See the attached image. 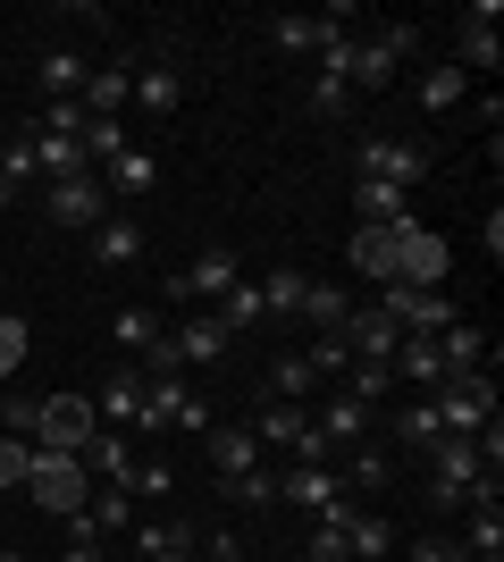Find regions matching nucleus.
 Wrapping results in <instances>:
<instances>
[{
    "label": "nucleus",
    "mask_w": 504,
    "mask_h": 562,
    "mask_svg": "<svg viewBox=\"0 0 504 562\" xmlns=\"http://www.w3.org/2000/svg\"><path fill=\"white\" fill-rule=\"evenodd\" d=\"M480 495H496V470L480 462V446H471V437H437L429 446V504L437 513H462V504H480Z\"/></svg>",
    "instance_id": "obj_1"
},
{
    "label": "nucleus",
    "mask_w": 504,
    "mask_h": 562,
    "mask_svg": "<svg viewBox=\"0 0 504 562\" xmlns=\"http://www.w3.org/2000/svg\"><path fill=\"white\" fill-rule=\"evenodd\" d=\"M93 437H101V412H93V395H43V420H34V453H93Z\"/></svg>",
    "instance_id": "obj_2"
},
{
    "label": "nucleus",
    "mask_w": 504,
    "mask_h": 562,
    "mask_svg": "<svg viewBox=\"0 0 504 562\" xmlns=\"http://www.w3.org/2000/svg\"><path fill=\"white\" fill-rule=\"evenodd\" d=\"M25 495H34V504H43V513H85V504H93V470L76 462V453H34V462H25Z\"/></svg>",
    "instance_id": "obj_3"
},
{
    "label": "nucleus",
    "mask_w": 504,
    "mask_h": 562,
    "mask_svg": "<svg viewBox=\"0 0 504 562\" xmlns=\"http://www.w3.org/2000/svg\"><path fill=\"white\" fill-rule=\"evenodd\" d=\"M429 412H437V428H446V437H480V428L496 420V370L446 378V386L429 395Z\"/></svg>",
    "instance_id": "obj_4"
},
{
    "label": "nucleus",
    "mask_w": 504,
    "mask_h": 562,
    "mask_svg": "<svg viewBox=\"0 0 504 562\" xmlns=\"http://www.w3.org/2000/svg\"><path fill=\"white\" fill-rule=\"evenodd\" d=\"M354 177H379V186L421 193V177H429V151H421V143H404V135H361V143H354Z\"/></svg>",
    "instance_id": "obj_5"
},
{
    "label": "nucleus",
    "mask_w": 504,
    "mask_h": 562,
    "mask_svg": "<svg viewBox=\"0 0 504 562\" xmlns=\"http://www.w3.org/2000/svg\"><path fill=\"white\" fill-rule=\"evenodd\" d=\"M379 311H387L404 336H446V328L462 319L455 294H437V285H379Z\"/></svg>",
    "instance_id": "obj_6"
},
{
    "label": "nucleus",
    "mask_w": 504,
    "mask_h": 562,
    "mask_svg": "<svg viewBox=\"0 0 504 562\" xmlns=\"http://www.w3.org/2000/svg\"><path fill=\"white\" fill-rule=\"evenodd\" d=\"M135 428H211V403L193 395L186 378H144V403H135Z\"/></svg>",
    "instance_id": "obj_7"
},
{
    "label": "nucleus",
    "mask_w": 504,
    "mask_h": 562,
    "mask_svg": "<svg viewBox=\"0 0 504 562\" xmlns=\"http://www.w3.org/2000/svg\"><path fill=\"white\" fill-rule=\"evenodd\" d=\"M43 218H59V227H85V235H93L101 218H110V186H101V177H68V186H43Z\"/></svg>",
    "instance_id": "obj_8"
},
{
    "label": "nucleus",
    "mask_w": 504,
    "mask_h": 562,
    "mask_svg": "<svg viewBox=\"0 0 504 562\" xmlns=\"http://www.w3.org/2000/svg\"><path fill=\"white\" fill-rule=\"evenodd\" d=\"M437 278H446V235L404 218V227H395V285H437Z\"/></svg>",
    "instance_id": "obj_9"
},
{
    "label": "nucleus",
    "mask_w": 504,
    "mask_h": 562,
    "mask_svg": "<svg viewBox=\"0 0 504 562\" xmlns=\"http://www.w3.org/2000/svg\"><path fill=\"white\" fill-rule=\"evenodd\" d=\"M320 520H336V529H345V554H354V562L395 554V520H387V513H354V495H336Z\"/></svg>",
    "instance_id": "obj_10"
},
{
    "label": "nucleus",
    "mask_w": 504,
    "mask_h": 562,
    "mask_svg": "<svg viewBox=\"0 0 504 562\" xmlns=\"http://www.w3.org/2000/svg\"><path fill=\"white\" fill-rule=\"evenodd\" d=\"M336 495H345V479H336V462H278V504H303V513H328Z\"/></svg>",
    "instance_id": "obj_11"
},
{
    "label": "nucleus",
    "mask_w": 504,
    "mask_h": 562,
    "mask_svg": "<svg viewBox=\"0 0 504 562\" xmlns=\"http://www.w3.org/2000/svg\"><path fill=\"white\" fill-rule=\"evenodd\" d=\"M312 428L328 437V453H345V446H370V437H379V412H370V403H354L345 386H336V395L312 412Z\"/></svg>",
    "instance_id": "obj_12"
},
{
    "label": "nucleus",
    "mask_w": 504,
    "mask_h": 562,
    "mask_svg": "<svg viewBox=\"0 0 504 562\" xmlns=\"http://www.w3.org/2000/svg\"><path fill=\"white\" fill-rule=\"evenodd\" d=\"M336 336H345V352H354V361H395V345H404V328H395L379 303H354V319H345Z\"/></svg>",
    "instance_id": "obj_13"
},
{
    "label": "nucleus",
    "mask_w": 504,
    "mask_h": 562,
    "mask_svg": "<svg viewBox=\"0 0 504 562\" xmlns=\"http://www.w3.org/2000/svg\"><path fill=\"white\" fill-rule=\"evenodd\" d=\"M244 269H236V252H193L186 269H177V278L160 285L168 303H193V294H227V285H236Z\"/></svg>",
    "instance_id": "obj_14"
},
{
    "label": "nucleus",
    "mask_w": 504,
    "mask_h": 562,
    "mask_svg": "<svg viewBox=\"0 0 504 562\" xmlns=\"http://www.w3.org/2000/svg\"><path fill=\"white\" fill-rule=\"evenodd\" d=\"M504 59V43H496V0H488V9H471V18H462V34H455V68L471 76V68H496Z\"/></svg>",
    "instance_id": "obj_15"
},
{
    "label": "nucleus",
    "mask_w": 504,
    "mask_h": 562,
    "mask_svg": "<svg viewBox=\"0 0 504 562\" xmlns=\"http://www.w3.org/2000/svg\"><path fill=\"white\" fill-rule=\"evenodd\" d=\"M387 370L404 378L412 395H437V386H446V361H437V336H404V345H395V361H387Z\"/></svg>",
    "instance_id": "obj_16"
},
{
    "label": "nucleus",
    "mask_w": 504,
    "mask_h": 562,
    "mask_svg": "<svg viewBox=\"0 0 504 562\" xmlns=\"http://www.w3.org/2000/svg\"><path fill=\"white\" fill-rule=\"evenodd\" d=\"M135 403H144V370H135V361H119V370L101 378V395H93L101 428H135Z\"/></svg>",
    "instance_id": "obj_17"
},
{
    "label": "nucleus",
    "mask_w": 504,
    "mask_h": 562,
    "mask_svg": "<svg viewBox=\"0 0 504 562\" xmlns=\"http://www.w3.org/2000/svg\"><path fill=\"white\" fill-rule=\"evenodd\" d=\"M202 437H211V470H219V487H227V479H244V470H261V462H269L253 428H202Z\"/></svg>",
    "instance_id": "obj_18"
},
{
    "label": "nucleus",
    "mask_w": 504,
    "mask_h": 562,
    "mask_svg": "<svg viewBox=\"0 0 504 562\" xmlns=\"http://www.w3.org/2000/svg\"><path fill=\"white\" fill-rule=\"evenodd\" d=\"M354 218H361V227H404L412 193L404 186H379V177H354Z\"/></svg>",
    "instance_id": "obj_19"
},
{
    "label": "nucleus",
    "mask_w": 504,
    "mask_h": 562,
    "mask_svg": "<svg viewBox=\"0 0 504 562\" xmlns=\"http://www.w3.org/2000/svg\"><path fill=\"white\" fill-rule=\"evenodd\" d=\"M135 260H144V227H135L126 211H110L93 227V269H135Z\"/></svg>",
    "instance_id": "obj_20"
},
{
    "label": "nucleus",
    "mask_w": 504,
    "mask_h": 562,
    "mask_svg": "<svg viewBox=\"0 0 504 562\" xmlns=\"http://www.w3.org/2000/svg\"><path fill=\"white\" fill-rule=\"evenodd\" d=\"M76 101H85V117H119V110H135V68H119V59H110V68H93Z\"/></svg>",
    "instance_id": "obj_21"
},
{
    "label": "nucleus",
    "mask_w": 504,
    "mask_h": 562,
    "mask_svg": "<svg viewBox=\"0 0 504 562\" xmlns=\"http://www.w3.org/2000/svg\"><path fill=\"white\" fill-rule=\"evenodd\" d=\"M25 143H34V168H43V186H68V177H93V160H85V143H68V135H34V126H25Z\"/></svg>",
    "instance_id": "obj_22"
},
{
    "label": "nucleus",
    "mask_w": 504,
    "mask_h": 562,
    "mask_svg": "<svg viewBox=\"0 0 504 562\" xmlns=\"http://www.w3.org/2000/svg\"><path fill=\"white\" fill-rule=\"evenodd\" d=\"M85 76H93V68H85V50H59V43H51L43 59H34V85H43V101H76V93H85Z\"/></svg>",
    "instance_id": "obj_23"
},
{
    "label": "nucleus",
    "mask_w": 504,
    "mask_h": 562,
    "mask_svg": "<svg viewBox=\"0 0 504 562\" xmlns=\"http://www.w3.org/2000/svg\"><path fill=\"white\" fill-rule=\"evenodd\" d=\"M336 479H345V495H354V487L379 495L387 479H395V453H387L379 437H370V446H345V453H336Z\"/></svg>",
    "instance_id": "obj_24"
},
{
    "label": "nucleus",
    "mask_w": 504,
    "mask_h": 562,
    "mask_svg": "<svg viewBox=\"0 0 504 562\" xmlns=\"http://www.w3.org/2000/svg\"><path fill=\"white\" fill-rule=\"evenodd\" d=\"M160 336H168V319H160V311H152V303H126L119 319H110V345H119L126 361H144V352L160 345Z\"/></svg>",
    "instance_id": "obj_25"
},
{
    "label": "nucleus",
    "mask_w": 504,
    "mask_h": 562,
    "mask_svg": "<svg viewBox=\"0 0 504 562\" xmlns=\"http://www.w3.org/2000/svg\"><path fill=\"white\" fill-rule=\"evenodd\" d=\"M462 513H471L462 554H471V562H504V495H480V504H462Z\"/></svg>",
    "instance_id": "obj_26"
},
{
    "label": "nucleus",
    "mask_w": 504,
    "mask_h": 562,
    "mask_svg": "<svg viewBox=\"0 0 504 562\" xmlns=\"http://www.w3.org/2000/svg\"><path fill=\"white\" fill-rule=\"evenodd\" d=\"M437 361H446V378H471V370H488V328L455 319V328L437 336Z\"/></svg>",
    "instance_id": "obj_27"
},
{
    "label": "nucleus",
    "mask_w": 504,
    "mask_h": 562,
    "mask_svg": "<svg viewBox=\"0 0 504 562\" xmlns=\"http://www.w3.org/2000/svg\"><path fill=\"white\" fill-rule=\"evenodd\" d=\"M211 319H219L227 336H253V328H269V311H261V285H253V278H236L227 294H219V311H211Z\"/></svg>",
    "instance_id": "obj_28"
},
{
    "label": "nucleus",
    "mask_w": 504,
    "mask_h": 562,
    "mask_svg": "<svg viewBox=\"0 0 504 562\" xmlns=\"http://www.w3.org/2000/svg\"><path fill=\"white\" fill-rule=\"evenodd\" d=\"M186 101V76L168 68V59H152V68H135V110H152V117H168Z\"/></svg>",
    "instance_id": "obj_29"
},
{
    "label": "nucleus",
    "mask_w": 504,
    "mask_h": 562,
    "mask_svg": "<svg viewBox=\"0 0 504 562\" xmlns=\"http://www.w3.org/2000/svg\"><path fill=\"white\" fill-rule=\"evenodd\" d=\"M354 269L370 285H395V227H354Z\"/></svg>",
    "instance_id": "obj_30"
},
{
    "label": "nucleus",
    "mask_w": 504,
    "mask_h": 562,
    "mask_svg": "<svg viewBox=\"0 0 504 562\" xmlns=\"http://www.w3.org/2000/svg\"><path fill=\"white\" fill-rule=\"evenodd\" d=\"M253 285H261V311H269V319H303V294H312L303 269H269V278H253Z\"/></svg>",
    "instance_id": "obj_31"
},
{
    "label": "nucleus",
    "mask_w": 504,
    "mask_h": 562,
    "mask_svg": "<svg viewBox=\"0 0 504 562\" xmlns=\"http://www.w3.org/2000/svg\"><path fill=\"white\" fill-rule=\"evenodd\" d=\"M85 470H93L101 487H126V479H135V446H126L119 428H101V437H93V453H85Z\"/></svg>",
    "instance_id": "obj_32"
},
{
    "label": "nucleus",
    "mask_w": 504,
    "mask_h": 562,
    "mask_svg": "<svg viewBox=\"0 0 504 562\" xmlns=\"http://www.w3.org/2000/svg\"><path fill=\"white\" fill-rule=\"evenodd\" d=\"M85 529H93L101 546L119 538V529H135V495H126V487H93V504H85Z\"/></svg>",
    "instance_id": "obj_33"
},
{
    "label": "nucleus",
    "mask_w": 504,
    "mask_h": 562,
    "mask_svg": "<svg viewBox=\"0 0 504 562\" xmlns=\"http://www.w3.org/2000/svg\"><path fill=\"white\" fill-rule=\"evenodd\" d=\"M303 319H312V336H336L345 319H354V294L328 278H312V294H303Z\"/></svg>",
    "instance_id": "obj_34"
},
{
    "label": "nucleus",
    "mask_w": 504,
    "mask_h": 562,
    "mask_svg": "<svg viewBox=\"0 0 504 562\" xmlns=\"http://www.w3.org/2000/svg\"><path fill=\"white\" fill-rule=\"evenodd\" d=\"M168 345H177V361H219V352H227V328H219L211 311H202V319H186V328H168Z\"/></svg>",
    "instance_id": "obj_35"
},
{
    "label": "nucleus",
    "mask_w": 504,
    "mask_h": 562,
    "mask_svg": "<svg viewBox=\"0 0 504 562\" xmlns=\"http://www.w3.org/2000/svg\"><path fill=\"white\" fill-rule=\"evenodd\" d=\"M312 386H320V370L303 352H278V361H269V403H303Z\"/></svg>",
    "instance_id": "obj_36"
},
{
    "label": "nucleus",
    "mask_w": 504,
    "mask_h": 562,
    "mask_svg": "<svg viewBox=\"0 0 504 562\" xmlns=\"http://www.w3.org/2000/svg\"><path fill=\"white\" fill-rule=\"evenodd\" d=\"M101 186H110V193H152V186H160V168H152V151H135V143H126L119 160L101 168Z\"/></svg>",
    "instance_id": "obj_37"
},
{
    "label": "nucleus",
    "mask_w": 504,
    "mask_h": 562,
    "mask_svg": "<svg viewBox=\"0 0 504 562\" xmlns=\"http://www.w3.org/2000/svg\"><path fill=\"white\" fill-rule=\"evenodd\" d=\"M336 386H345L354 403H370V412H379V403L395 395V370H387V361H354V370L336 378Z\"/></svg>",
    "instance_id": "obj_38"
},
{
    "label": "nucleus",
    "mask_w": 504,
    "mask_h": 562,
    "mask_svg": "<svg viewBox=\"0 0 504 562\" xmlns=\"http://www.w3.org/2000/svg\"><path fill=\"white\" fill-rule=\"evenodd\" d=\"M0 186H9V193L43 186V168H34V143H25V126H18L9 143H0Z\"/></svg>",
    "instance_id": "obj_39"
},
{
    "label": "nucleus",
    "mask_w": 504,
    "mask_h": 562,
    "mask_svg": "<svg viewBox=\"0 0 504 562\" xmlns=\"http://www.w3.org/2000/svg\"><path fill=\"white\" fill-rule=\"evenodd\" d=\"M345 101H354V85L336 68H312V85H303V110L312 117H345Z\"/></svg>",
    "instance_id": "obj_40"
},
{
    "label": "nucleus",
    "mask_w": 504,
    "mask_h": 562,
    "mask_svg": "<svg viewBox=\"0 0 504 562\" xmlns=\"http://www.w3.org/2000/svg\"><path fill=\"white\" fill-rule=\"evenodd\" d=\"M219 495H236V504H253V513H261V504H278V462L244 470V479H227V487H219Z\"/></svg>",
    "instance_id": "obj_41"
},
{
    "label": "nucleus",
    "mask_w": 504,
    "mask_h": 562,
    "mask_svg": "<svg viewBox=\"0 0 504 562\" xmlns=\"http://www.w3.org/2000/svg\"><path fill=\"white\" fill-rule=\"evenodd\" d=\"M76 143H85V160H119L126 126H119V117H85V135H76Z\"/></svg>",
    "instance_id": "obj_42"
},
{
    "label": "nucleus",
    "mask_w": 504,
    "mask_h": 562,
    "mask_svg": "<svg viewBox=\"0 0 504 562\" xmlns=\"http://www.w3.org/2000/svg\"><path fill=\"white\" fill-rule=\"evenodd\" d=\"M34 420H43V395H18V386H9V395H0V428L34 446Z\"/></svg>",
    "instance_id": "obj_43"
},
{
    "label": "nucleus",
    "mask_w": 504,
    "mask_h": 562,
    "mask_svg": "<svg viewBox=\"0 0 504 562\" xmlns=\"http://www.w3.org/2000/svg\"><path fill=\"white\" fill-rule=\"evenodd\" d=\"M462 93H471V76H462V68H429V85H421V110H455Z\"/></svg>",
    "instance_id": "obj_44"
},
{
    "label": "nucleus",
    "mask_w": 504,
    "mask_h": 562,
    "mask_svg": "<svg viewBox=\"0 0 504 562\" xmlns=\"http://www.w3.org/2000/svg\"><path fill=\"white\" fill-rule=\"evenodd\" d=\"M34 135H85V101H43V117H34Z\"/></svg>",
    "instance_id": "obj_45"
},
{
    "label": "nucleus",
    "mask_w": 504,
    "mask_h": 562,
    "mask_svg": "<svg viewBox=\"0 0 504 562\" xmlns=\"http://www.w3.org/2000/svg\"><path fill=\"white\" fill-rule=\"evenodd\" d=\"M303 562H354V554H345V529H336V520H312V538H303Z\"/></svg>",
    "instance_id": "obj_46"
},
{
    "label": "nucleus",
    "mask_w": 504,
    "mask_h": 562,
    "mask_svg": "<svg viewBox=\"0 0 504 562\" xmlns=\"http://www.w3.org/2000/svg\"><path fill=\"white\" fill-rule=\"evenodd\" d=\"M303 361H312L320 378H345V370H354V352H345V336H312V352H303Z\"/></svg>",
    "instance_id": "obj_47"
},
{
    "label": "nucleus",
    "mask_w": 504,
    "mask_h": 562,
    "mask_svg": "<svg viewBox=\"0 0 504 562\" xmlns=\"http://www.w3.org/2000/svg\"><path fill=\"white\" fill-rule=\"evenodd\" d=\"M25 345H34V336H25V319H0V378L25 370Z\"/></svg>",
    "instance_id": "obj_48"
},
{
    "label": "nucleus",
    "mask_w": 504,
    "mask_h": 562,
    "mask_svg": "<svg viewBox=\"0 0 504 562\" xmlns=\"http://www.w3.org/2000/svg\"><path fill=\"white\" fill-rule=\"evenodd\" d=\"M25 462H34V446H25V437H0V487H25Z\"/></svg>",
    "instance_id": "obj_49"
},
{
    "label": "nucleus",
    "mask_w": 504,
    "mask_h": 562,
    "mask_svg": "<svg viewBox=\"0 0 504 562\" xmlns=\"http://www.w3.org/2000/svg\"><path fill=\"white\" fill-rule=\"evenodd\" d=\"M126 495H168V462H135V479H126Z\"/></svg>",
    "instance_id": "obj_50"
},
{
    "label": "nucleus",
    "mask_w": 504,
    "mask_h": 562,
    "mask_svg": "<svg viewBox=\"0 0 504 562\" xmlns=\"http://www.w3.org/2000/svg\"><path fill=\"white\" fill-rule=\"evenodd\" d=\"M412 562H471V554H462L455 538H421V546H412Z\"/></svg>",
    "instance_id": "obj_51"
},
{
    "label": "nucleus",
    "mask_w": 504,
    "mask_h": 562,
    "mask_svg": "<svg viewBox=\"0 0 504 562\" xmlns=\"http://www.w3.org/2000/svg\"><path fill=\"white\" fill-rule=\"evenodd\" d=\"M193 546H211V562H244V538H236V529H219V538H193Z\"/></svg>",
    "instance_id": "obj_52"
},
{
    "label": "nucleus",
    "mask_w": 504,
    "mask_h": 562,
    "mask_svg": "<svg viewBox=\"0 0 504 562\" xmlns=\"http://www.w3.org/2000/svg\"><path fill=\"white\" fill-rule=\"evenodd\" d=\"M144 562H193V546H168V554H144Z\"/></svg>",
    "instance_id": "obj_53"
},
{
    "label": "nucleus",
    "mask_w": 504,
    "mask_h": 562,
    "mask_svg": "<svg viewBox=\"0 0 504 562\" xmlns=\"http://www.w3.org/2000/svg\"><path fill=\"white\" fill-rule=\"evenodd\" d=\"M9 202H18V193H9V186H0V211H9Z\"/></svg>",
    "instance_id": "obj_54"
},
{
    "label": "nucleus",
    "mask_w": 504,
    "mask_h": 562,
    "mask_svg": "<svg viewBox=\"0 0 504 562\" xmlns=\"http://www.w3.org/2000/svg\"><path fill=\"white\" fill-rule=\"evenodd\" d=\"M0 562H25V554H0Z\"/></svg>",
    "instance_id": "obj_55"
},
{
    "label": "nucleus",
    "mask_w": 504,
    "mask_h": 562,
    "mask_svg": "<svg viewBox=\"0 0 504 562\" xmlns=\"http://www.w3.org/2000/svg\"><path fill=\"white\" fill-rule=\"evenodd\" d=\"M0 85H9V68H0Z\"/></svg>",
    "instance_id": "obj_56"
}]
</instances>
